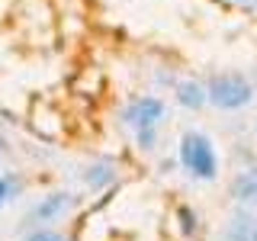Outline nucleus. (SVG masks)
Returning <instances> with one entry per match:
<instances>
[{"label": "nucleus", "mask_w": 257, "mask_h": 241, "mask_svg": "<svg viewBox=\"0 0 257 241\" xmlns=\"http://www.w3.org/2000/svg\"><path fill=\"white\" fill-rule=\"evenodd\" d=\"M180 164L183 171L196 180H215L219 177V158H215L212 142L203 132H183L180 139Z\"/></svg>", "instance_id": "f257e3e1"}, {"label": "nucleus", "mask_w": 257, "mask_h": 241, "mask_svg": "<svg viewBox=\"0 0 257 241\" xmlns=\"http://www.w3.org/2000/svg\"><path fill=\"white\" fill-rule=\"evenodd\" d=\"M206 96L219 109H244L254 100V87L241 74H215L206 84Z\"/></svg>", "instance_id": "f03ea898"}, {"label": "nucleus", "mask_w": 257, "mask_h": 241, "mask_svg": "<svg viewBox=\"0 0 257 241\" xmlns=\"http://www.w3.org/2000/svg\"><path fill=\"white\" fill-rule=\"evenodd\" d=\"M164 103L158 100V96H139V100H132L122 112V119L128 126L135 129V132L142 135L145 148H151V129H155L161 119H164Z\"/></svg>", "instance_id": "7ed1b4c3"}, {"label": "nucleus", "mask_w": 257, "mask_h": 241, "mask_svg": "<svg viewBox=\"0 0 257 241\" xmlns=\"http://www.w3.org/2000/svg\"><path fill=\"white\" fill-rule=\"evenodd\" d=\"M177 100L187 109H199L203 103H209V96H206V87H199L196 80H183V84L177 87Z\"/></svg>", "instance_id": "20e7f679"}, {"label": "nucleus", "mask_w": 257, "mask_h": 241, "mask_svg": "<svg viewBox=\"0 0 257 241\" xmlns=\"http://www.w3.org/2000/svg\"><path fill=\"white\" fill-rule=\"evenodd\" d=\"M235 196L244 199V203H254L257 199V167L244 171L241 177H235Z\"/></svg>", "instance_id": "39448f33"}, {"label": "nucleus", "mask_w": 257, "mask_h": 241, "mask_svg": "<svg viewBox=\"0 0 257 241\" xmlns=\"http://www.w3.org/2000/svg\"><path fill=\"white\" fill-rule=\"evenodd\" d=\"M251 235H254V225H247V219H231L225 241H251Z\"/></svg>", "instance_id": "423d86ee"}, {"label": "nucleus", "mask_w": 257, "mask_h": 241, "mask_svg": "<svg viewBox=\"0 0 257 241\" xmlns=\"http://www.w3.org/2000/svg\"><path fill=\"white\" fill-rule=\"evenodd\" d=\"M68 206V196H64V193H58V196H52L48 199V203L39 209V215H42V219H48V215H55V212H61V209Z\"/></svg>", "instance_id": "0eeeda50"}, {"label": "nucleus", "mask_w": 257, "mask_h": 241, "mask_svg": "<svg viewBox=\"0 0 257 241\" xmlns=\"http://www.w3.org/2000/svg\"><path fill=\"white\" fill-rule=\"evenodd\" d=\"M29 241H64V238L58 235V231H36Z\"/></svg>", "instance_id": "6e6552de"}, {"label": "nucleus", "mask_w": 257, "mask_h": 241, "mask_svg": "<svg viewBox=\"0 0 257 241\" xmlns=\"http://www.w3.org/2000/svg\"><path fill=\"white\" fill-rule=\"evenodd\" d=\"M180 219H183V231H193V212H187V209H183Z\"/></svg>", "instance_id": "1a4fd4ad"}, {"label": "nucleus", "mask_w": 257, "mask_h": 241, "mask_svg": "<svg viewBox=\"0 0 257 241\" xmlns=\"http://www.w3.org/2000/svg\"><path fill=\"white\" fill-rule=\"evenodd\" d=\"M7 193H10V190H7V183H4V180H0V206H4V203H7Z\"/></svg>", "instance_id": "9d476101"}, {"label": "nucleus", "mask_w": 257, "mask_h": 241, "mask_svg": "<svg viewBox=\"0 0 257 241\" xmlns=\"http://www.w3.org/2000/svg\"><path fill=\"white\" fill-rule=\"evenodd\" d=\"M251 241H257V225H254V235H251Z\"/></svg>", "instance_id": "9b49d317"}]
</instances>
